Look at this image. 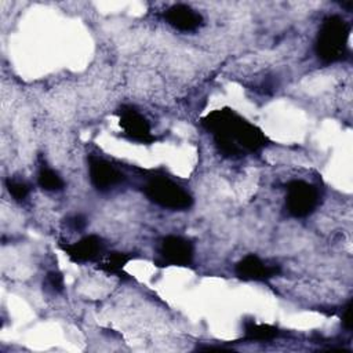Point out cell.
Listing matches in <instances>:
<instances>
[{
  "label": "cell",
  "mask_w": 353,
  "mask_h": 353,
  "mask_svg": "<svg viewBox=\"0 0 353 353\" xmlns=\"http://www.w3.org/2000/svg\"><path fill=\"white\" fill-rule=\"evenodd\" d=\"M201 124L212 134L218 150L230 159L256 152L268 142V138L258 127L229 108L208 113L201 120Z\"/></svg>",
  "instance_id": "6da1fadb"
},
{
  "label": "cell",
  "mask_w": 353,
  "mask_h": 353,
  "mask_svg": "<svg viewBox=\"0 0 353 353\" xmlns=\"http://www.w3.org/2000/svg\"><path fill=\"white\" fill-rule=\"evenodd\" d=\"M349 34L350 25L342 17H327L323 21L316 37V55L325 63H332L343 59L347 54Z\"/></svg>",
  "instance_id": "7a4b0ae2"
},
{
  "label": "cell",
  "mask_w": 353,
  "mask_h": 353,
  "mask_svg": "<svg viewBox=\"0 0 353 353\" xmlns=\"http://www.w3.org/2000/svg\"><path fill=\"white\" fill-rule=\"evenodd\" d=\"M143 190L150 201L164 208L188 210L193 204V197L182 186L168 178H153L145 185Z\"/></svg>",
  "instance_id": "3957f363"
},
{
  "label": "cell",
  "mask_w": 353,
  "mask_h": 353,
  "mask_svg": "<svg viewBox=\"0 0 353 353\" xmlns=\"http://www.w3.org/2000/svg\"><path fill=\"white\" fill-rule=\"evenodd\" d=\"M319 200V192L312 183L301 179H294L287 183L285 207L292 216L305 218L310 215L316 210Z\"/></svg>",
  "instance_id": "277c9868"
},
{
  "label": "cell",
  "mask_w": 353,
  "mask_h": 353,
  "mask_svg": "<svg viewBox=\"0 0 353 353\" xmlns=\"http://www.w3.org/2000/svg\"><path fill=\"white\" fill-rule=\"evenodd\" d=\"M119 117L120 127L132 141L141 143H152L156 139L150 132V125L148 120L135 108L130 105H123L119 109Z\"/></svg>",
  "instance_id": "5b68a950"
},
{
  "label": "cell",
  "mask_w": 353,
  "mask_h": 353,
  "mask_svg": "<svg viewBox=\"0 0 353 353\" xmlns=\"http://www.w3.org/2000/svg\"><path fill=\"white\" fill-rule=\"evenodd\" d=\"M159 254L168 265L188 266L193 261V245L181 236H165L159 245Z\"/></svg>",
  "instance_id": "8992f818"
},
{
  "label": "cell",
  "mask_w": 353,
  "mask_h": 353,
  "mask_svg": "<svg viewBox=\"0 0 353 353\" xmlns=\"http://www.w3.org/2000/svg\"><path fill=\"white\" fill-rule=\"evenodd\" d=\"M88 172L92 186L99 192H108L124 181V174L121 171L97 156L88 157Z\"/></svg>",
  "instance_id": "52a82bcc"
},
{
  "label": "cell",
  "mask_w": 353,
  "mask_h": 353,
  "mask_svg": "<svg viewBox=\"0 0 353 353\" xmlns=\"http://www.w3.org/2000/svg\"><path fill=\"white\" fill-rule=\"evenodd\" d=\"M61 250L69 256L72 262L83 263L94 261L102 255L105 250L103 240L97 234H88L72 244H59Z\"/></svg>",
  "instance_id": "ba28073f"
},
{
  "label": "cell",
  "mask_w": 353,
  "mask_h": 353,
  "mask_svg": "<svg viewBox=\"0 0 353 353\" xmlns=\"http://www.w3.org/2000/svg\"><path fill=\"white\" fill-rule=\"evenodd\" d=\"M234 273L241 280L262 281L279 274L280 268L277 265H266L256 255L250 254L236 263Z\"/></svg>",
  "instance_id": "9c48e42d"
},
{
  "label": "cell",
  "mask_w": 353,
  "mask_h": 353,
  "mask_svg": "<svg viewBox=\"0 0 353 353\" xmlns=\"http://www.w3.org/2000/svg\"><path fill=\"white\" fill-rule=\"evenodd\" d=\"M167 22L181 30V32H192L196 30L203 23V17L196 10L186 4H175L165 11Z\"/></svg>",
  "instance_id": "30bf717a"
},
{
  "label": "cell",
  "mask_w": 353,
  "mask_h": 353,
  "mask_svg": "<svg viewBox=\"0 0 353 353\" xmlns=\"http://www.w3.org/2000/svg\"><path fill=\"white\" fill-rule=\"evenodd\" d=\"M245 339L250 341H269L279 336L280 331L269 324H256L254 321H245L244 324Z\"/></svg>",
  "instance_id": "8fae6325"
},
{
  "label": "cell",
  "mask_w": 353,
  "mask_h": 353,
  "mask_svg": "<svg viewBox=\"0 0 353 353\" xmlns=\"http://www.w3.org/2000/svg\"><path fill=\"white\" fill-rule=\"evenodd\" d=\"M132 259L131 254H124V252H109L108 256L105 258L103 262L99 263V269L110 273V274H117L123 270V268Z\"/></svg>",
  "instance_id": "7c38bea8"
},
{
  "label": "cell",
  "mask_w": 353,
  "mask_h": 353,
  "mask_svg": "<svg viewBox=\"0 0 353 353\" xmlns=\"http://www.w3.org/2000/svg\"><path fill=\"white\" fill-rule=\"evenodd\" d=\"M37 182L40 185V188H43L44 190H50V192H55V190H61L63 188V181L62 178L51 168L48 167H41L37 175Z\"/></svg>",
  "instance_id": "4fadbf2b"
},
{
  "label": "cell",
  "mask_w": 353,
  "mask_h": 353,
  "mask_svg": "<svg viewBox=\"0 0 353 353\" xmlns=\"http://www.w3.org/2000/svg\"><path fill=\"white\" fill-rule=\"evenodd\" d=\"M6 186H7L8 192H10V194H11L15 200H18V201L25 200V199L28 197V194H29V186H28V183H25L23 181L14 179V178H8V179L6 181Z\"/></svg>",
  "instance_id": "5bb4252c"
},
{
  "label": "cell",
  "mask_w": 353,
  "mask_h": 353,
  "mask_svg": "<svg viewBox=\"0 0 353 353\" xmlns=\"http://www.w3.org/2000/svg\"><path fill=\"white\" fill-rule=\"evenodd\" d=\"M44 284L47 288H50L52 292H62L63 290V276L59 272H50L46 276Z\"/></svg>",
  "instance_id": "9a60e30c"
},
{
  "label": "cell",
  "mask_w": 353,
  "mask_h": 353,
  "mask_svg": "<svg viewBox=\"0 0 353 353\" xmlns=\"http://www.w3.org/2000/svg\"><path fill=\"white\" fill-rule=\"evenodd\" d=\"M68 225L70 226V229H73V230H83L84 228H85V218L83 216V215H80V214H77V215H73V216H70V218H68Z\"/></svg>",
  "instance_id": "2e32d148"
},
{
  "label": "cell",
  "mask_w": 353,
  "mask_h": 353,
  "mask_svg": "<svg viewBox=\"0 0 353 353\" xmlns=\"http://www.w3.org/2000/svg\"><path fill=\"white\" fill-rule=\"evenodd\" d=\"M342 324L347 331L352 330V324H353V321H352V299L345 306V310L342 314Z\"/></svg>",
  "instance_id": "e0dca14e"
}]
</instances>
